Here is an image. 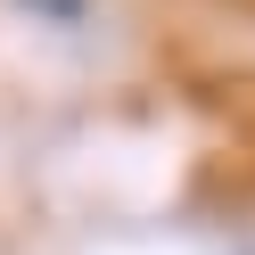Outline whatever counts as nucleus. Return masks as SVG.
<instances>
[]
</instances>
